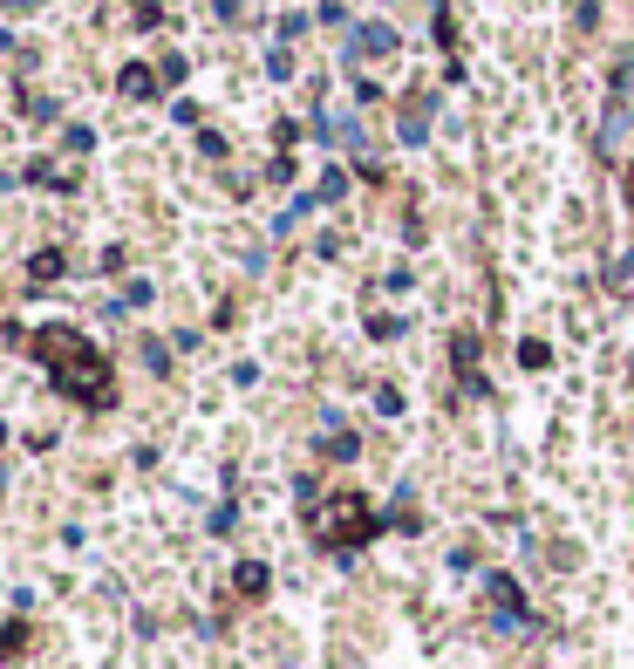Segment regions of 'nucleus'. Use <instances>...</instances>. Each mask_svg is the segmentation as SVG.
Wrapping results in <instances>:
<instances>
[{
    "label": "nucleus",
    "instance_id": "obj_10",
    "mask_svg": "<svg viewBox=\"0 0 634 669\" xmlns=\"http://www.w3.org/2000/svg\"><path fill=\"white\" fill-rule=\"evenodd\" d=\"M28 117H35V123H55V117H62V103H55V96H28Z\"/></svg>",
    "mask_w": 634,
    "mask_h": 669
},
{
    "label": "nucleus",
    "instance_id": "obj_16",
    "mask_svg": "<svg viewBox=\"0 0 634 669\" xmlns=\"http://www.w3.org/2000/svg\"><path fill=\"white\" fill-rule=\"evenodd\" d=\"M239 588H246V594H266V567H253V560H246V567H239Z\"/></svg>",
    "mask_w": 634,
    "mask_h": 669
},
{
    "label": "nucleus",
    "instance_id": "obj_4",
    "mask_svg": "<svg viewBox=\"0 0 634 669\" xmlns=\"http://www.w3.org/2000/svg\"><path fill=\"white\" fill-rule=\"evenodd\" d=\"M266 76H273V82H294V48H287V41H273V48H266Z\"/></svg>",
    "mask_w": 634,
    "mask_h": 669
},
{
    "label": "nucleus",
    "instance_id": "obj_3",
    "mask_svg": "<svg viewBox=\"0 0 634 669\" xmlns=\"http://www.w3.org/2000/svg\"><path fill=\"white\" fill-rule=\"evenodd\" d=\"M28 274H35V280H62V274H69V260H62L55 246H41L35 260H28Z\"/></svg>",
    "mask_w": 634,
    "mask_h": 669
},
{
    "label": "nucleus",
    "instance_id": "obj_7",
    "mask_svg": "<svg viewBox=\"0 0 634 669\" xmlns=\"http://www.w3.org/2000/svg\"><path fill=\"white\" fill-rule=\"evenodd\" d=\"M307 28H314V14H300V7H294V14H280V41H287V48H294Z\"/></svg>",
    "mask_w": 634,
    "mask_h": 669
},
{
    "label": "nucleus",
    "instance_id": "obj_8",
    "mask_svg": "<svg viewBox=\"0 0 634 669\" xmlns=\"http://www.w3.org/2000/svg\"><path fill=\"white\" fill-rule=\"evenodd\" d=\"M403 328H410V321H403V315H369V335H375V342H396Z\"/></svg>",
    "mask_w": 634,
    "mask_h": 669
},
{
    "label": "nucleus",
    "instance_id": "obj_12",
    "mask_svg": "<svg viewBox=\"0 0 634 669\" xmlns=\"http://www.w3.org/2000/svg\"><path fill=\"white\" fill-rule=\"evenodd\" d=\"M519 362H525V369H546L553 349H546V342H519Z\"/></svg>",
    "mask_w": 634,
    "mask_h": 669
},
{
    "label": "nucleus",
    "instance_id": "obj_11",
    "mask_svg": "<svg viewBox=\"0 0 634 669\" xmlns=\"http://www.w3.org/2000/svg\"><path fill=\"white\" fill-rule=\"evenodd\" d=\"M144 369L150 376H164V369H171V349H164V342H144Z\"/></svg>",
    "mask_w": 634,
    "mask_h": 669
},
{
    "label": "nucleus",
    "instance_id": "obj_1",
    "mask_svg": "<svg viewBox=\"0 0 634 669\" xmlns=\"http://www.w3.org/2000/svg\"><path fill=\"white\" fill-rule=\"evenodd\" d=\"M396 48H403V35L389 21H362V28H348V41H341V69L355 76L369 55H396Z\"/></svg>",
    "mask_w": 634,
    "mask_h": 669
},
{
    "label": "nucleus",
    "instance_id": "obj_19",
    "mask_svg": "<svg viewBox=\"0 0 634 669\" xmlns=\"http://www.w3.org/2000/svg\"><path fill=\"white\" fill-rule=\"evenodd\" d=\"M0 55H14V35H7V28H0Z\"/></svg>",
    "mask_w": 634,
    "mask_h": 669
},
{
    "label": "nucleus",
    "instance_id": "obj_9",
    "mask_svg": "<svg viewBox=\"0 0 634 669\" xmlns=\"http://www.w3.org/2000/svg\"><path fill=\"white\" fill-rule=\"evenodd\" d=\"M314 21H321V28H348V7H341V0H321Z\"/></svg>",
    "mask_w": 634,
    "mask_h": 669
},
{
    "label": "nucleus",
    "instance_id": "obj_18",
    "mask_svg": "<svg viewBox=\"0 0 634 669\" xmlns=\"http://www.w3.org/2000/svg\"><path fill=\"white\" fill-rule=\"evenodd\" d=\"M7 14H35V7H48V0H0Z\"/></svg>",
    "mask_w": 634,
    "mask_h": 669
},
{
    "label": "nucleus",
    "instance_id": "obj_15",
    "mask_svg": "<svg viewBox=\"0 0 634 669\" xmlns=\"http://www.w3.org/2000/svg\"><path fill=\"white\" fill-rule=\"evenodd\" d=\"M341 192H348V171H328V178H321V205H335Z\"/></svg>",
    "mask_w": 634,
    "mask_h": 669
},
{
    "label": "nucleus",
    "instance_id": "obj_6",
    "mask_svg": "<svg viewBox=\"0 0 634 669\" xmlns=\"http://www.w3.org/2000/svg\"><path fill=\"white\" fill-rule=\"evenodd\" d=\"M157 76H164V82H185V76H191L185 48H164V62H157Z\"/></svg>",
    "mask_w": 634,
    "mask_h": 669
},
{
    "label": "nucleus",
    "instance_id": "obj_5",
    "mask_svg": "<svg viewBox=\"0 0 634 669\" xmlns=\"http://www.w3.org/2000/svg\"><path fill=\"white\" fill-rule=\"evenodd\" d=\"M62 151H69V158L96 151V130H89V123H69V130H62Z\"/></svg>",
    "mask_w": 634,
    "mask_h": 669
},
{
    "label": "nucleus",
    "instance_id": "obj_14",
    "mask_svg": "<svg viewBox=\"0 0 634 669\" xmlns=\"http://www.w3.org/2000/svg\"><path fill=\"white\" fill-rule=\"evenodd\" d=\"M375 410H382V417H403V390L382 383V390H375Z\"/></svg>",
    "mask_w": 634,
    "mask_h": 669
},
{
    "label": "nucleus",
    "instance_id": "obj_2",
    "mask_svg": "<svg viewBox=\"0 0 634 669\" xmlns=\"http://www.w3.org/2000/svg\"><path fill=\"white\" fill-rule=\"evenodd\" d=\"M157 69H144V62H123V76H116V96H123V103H150V96H157Z\"/></svg>",
    "mask_w": 634,
    "mask_h": 669
},
{
    "label": "nucleus",
    "instance_id": "obj_13",
    "mask_svg": "<svg viewBox=\"0 0 634 669\" xmlns=\"http://www.w3.org/2000/svg\"><path fill=\"white\" fill-rule=\"evenodd\" d=\"M198 158H212V164L225 158V137H219V130H198Z\"/></svg>",
    "mask_w": 634,
    "mask_h": 669
},
{
    "label": "nucleus",
    "instance_id": "obj_17",
    "mask_svg": "<svg viewBox=\"0 0 634 669\" xmlns=\"http://www.w3.org/2000/svg\"><path fill=\"white\" fill-rule=\"evenodd\" d=\"M212 14H219L225 28H232V21H239V14H246V0H212Z\"/></svg>",
    "mask_w": 634,
    "mask_h": 669
}]
</instances>
